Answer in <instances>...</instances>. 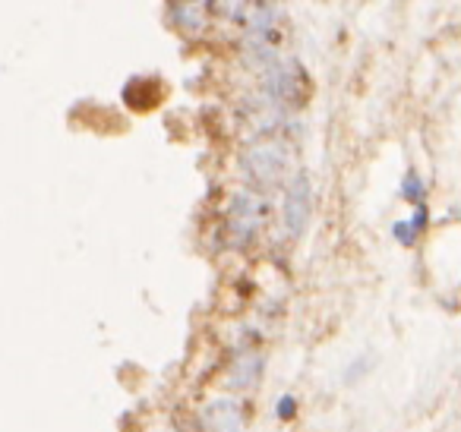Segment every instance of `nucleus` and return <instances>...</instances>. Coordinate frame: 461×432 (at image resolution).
I'll list each match as a JSON object with an SVG mask.
<instances>
[{
	"mask_svg": "<svg viewBox=\"0 0 461 432\" xmlns=\"http://www.w3.org/2000/svg\"><path fill=\"white\" fill-rule=\"evenodd\" d=\"M205 423H209L212 432H244V410H240L238 400L221 398L215 404H209Z\"/></svg>",
	"mask_w": 461,
	"mask_h": 432,
	"instance_id": "f257e3e1",
	"label": "nucleus"
},
{
	"mask_svg": "<svg viewBox=\"0 0 461 432\" xmlns=\"http://www.w3.org/2000/svg\"><path fill=\"white\" fill-rule=\"evenodd\" d=\"M259 375V356L257 354H244L234 360L230 366V385L234 388H250Z\"/></svg>",
	"mask_w": 461,
	"mask_h": 432,
	"instance_id": "f03ea898",
	"label": "nucleus"
},
{
	"mask_svg": "<svg viewBox=\"0 0 461 432\" xmlns=\"http://www.w3.org/2000/svg\"><path fill=\"white\" fill-rule=\"evenodd\" d=\"M294 410H297L294 398H282V400H278V417H282V419H291V417H294Z\"/></svg>",
	"mask_w": 461,
	"mask_h": 432,
	"instance_id": "7ed1b4c3",
	"label": "nucleus"
}]
</instances>
